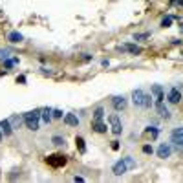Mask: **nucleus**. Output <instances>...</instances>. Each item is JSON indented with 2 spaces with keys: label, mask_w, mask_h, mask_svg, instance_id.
I'll return each mask as SVG.
<instances>
[{
  "label": "nucleus",
  "mask_w": 183,
  "mask_h": 183,
  "mask_svg": "<svg viewBox=\"0 0 183 183\" xmlns=\"http://www.w3.org/2000/svg\"><path fill=\"white\" fill-rule=\"evenodd\" d=\"M132 169H136V159H134L132 156H126V157H123L121 161H117L112 170H113L115 176H123L126 170H132Z\"/></svg>",
  "instance_id": "nucleus-1"
},
{
  "label": "nucleus",
  "mask_w": 183,
  "mask_h": 183,
  "mask_svg": "<svg viewBox=\"0 0 183 183\" xmlns=\"http://www.w3.org/2000/svg\"><path fill=\"white\" fill-rule=\"evenodd\" d=\"M132 101H134V105L139 106V108H150V106H152V97H150L148 93H145L141 88H137V90L132 92Z\"/></svg>",
  "instance_id": "nucleus-2"
},
{
  "label": "nucleus",
  "mask_w": 183,
  "mask_h": 183,
  "mask_svg": "<svg viewBox=\"0 0 183 183\" xmlns=\"http://www.w3.org/2000/svg\"><path fill=\"white\" fill-rule=\"evenodd\" d=\"M24 125H26L30 130L37 132V130H38V125H40V110H33V112L24 113Z\"/></svg>",
  "instance_id": "nucleus-3"
},
{
  "label": "nucleus",
  "mask_w": 183,
  "mask_h": 183,
  "mask_svg": "<svg viewBox=\"0 0 183 183\" xmlns=\"http://www.w3.org/2000/svg\"><path fill=\"white\" fill-rule=\"evenodd\" d=\"M66 156H62V154H53V156H48V159H46V163L50 165V167H53V169H61V167H64L66 165Z\"/></svg>",
  "instance_id": "nucleus-4"
},
{
  "label": "nucleus",
  "mask_w": 183,
  "mask_h": 183,
  "mask_svg": "<svg viewBox=\"0 0 183 183\" xmlns=\"http://www.w3.org/2000/svg\"><path fill=\"white\" fill-rule=\"evenodd\" d=\"M110 121V128H112V132L115 134V136H121V132H123V125H121V119H119V115L117 113H112L108 117Z\"/></svg>",
  "instance_id": "nucleus-5"
},
{
  "label": "nucleus",
  "mask_w": 183,
  "mask_h": 183,
  "mask_svg": "<svg viewBox=\"0 0 183 183\" xmlns=\"http://www.w3.org/2000/svg\"><path fill=\"white\" fill-rule=\"evenodd\" d=\"M170 143H174L178 148H183V126H178L170 132Z\"/></svg>",
  "instance_id": "nucleus-6"
},
{
  "label": "nucleus",
  "mask_w": 183,
  "mask_h": 183,
  "mask_svg": "<svg viewBox=\"0 0 183 183\" xmlns=\"http://www.w3.org/2000/svg\"><path fill=\"white\" fill-rule=\"evenodd\" d=\"M167 99H169L170 105H180V101H181V92H180V88H170Z\"/></svg>",
  "instance_id": "nucleus-7"
},
{
  "label": "nucleus",
  "mask_w": 183,
  "mask_h": 183,
  "mask_svg": "<svg viewBox=\"0 0 183 183\" xmlns=\"http://www.w3.org/2000/svg\"><path fill=\"white\" fill-rule=\"evenodd\" d=\"M170 154H172V146L169 145V143H161V145L157 146V157L165 159V157H170Z\"/></svg>",
  "instance_id": "nucleus-8"
},
{
  "label": "nucleus",
  "mask_w": 183,
  "mask_h": 183,
  "mask_svg": "<svg viewBox=\"0 0 183 183\" xmlns=\"http://www.w3.org/2000/svg\"><path fill=\"white\" fill-rule=\"evenodd\" d=\"M150 93L156 97L157 103H161V101L165 99V92H163V88H161L159 84H152V86H150Z\"/></svg>",
  "instance_id": "nucleus-9"
},
{
  "label": "nucleus",
  "mask_w": 183,
  "mask_h": 183,
  "mask_svg": "<svg viewBox=\"0 0 183 183\" xmlns=\"http://www.w3.org/2000/svg\"><path fill=\"white\" fill-rule=\"evenodd\" d=\"M112 105H113V108L119 112V110H125V108H126L128 101H126V99H125L123 95H115V97L112 99Z\"/></svg>",
  "instance_id": "nucleus-10"
},
{
  "label": "nucleus",
  "mask_w": 183,
  "mask_h": 183,
  "mask_svg": "<svg viewBox=\"0 0 183 183\" xmlns=\"http://www.w3.org/2000/svg\"><path fill=\"white\" fill-rule=\"evenodd\" d=\"M0 128L4 132V136H11L13 134V126H11V121L9 119H2L0 121Z\"/></svg>",
  "instance_id": "nucleus-11"
},
{
  "label": "nucleus",
  "mask_w": 183,
  "mask_h": 183,
  "mask_svg": "<svg viewBox=\"0 0 183 183\" xmlns=\"http://www.w3.org/2000/svg\"><path fill=\"white\" fill-rule=\"evenodd\" d=\"M92 126H93V132H97V134H105V132L108 130V126H106V123H103V119L93 121V123H92Z\"/></svg>",
  "instance_id": "nucleus-12"
},
{
  "label": "nucleus",
  "mask_w": 183,
  "mask_h": 183,
  "mask_svg": "<svg viewBox=\"0 0 183 183\" xmlns=\"http://www.w3.org/2000/svg\"><path fill=\"white\" fill-rule=\"evenodd\" d=\"M121 50H123V51H128V53H132V55H139V53H141V48H139V46H136V44H130V42H128V44H125Z\"/></svg>",
  "instance_id": "nucleus-13"
},
{
  "label": "nucleus",
  "mask_w": 183,
  "mask_h": 183,
  "mask_svg": "<svg viewBox=\"0 0 183 183\" xmlns=\"http://www.w3.org/2000/svg\"><path fill=\"white\" fill-rule=\"evenodd\" d=\"M156 108H157V113H159L163 119H170V112H169V108L163 105V101H161V103H157V105H156Z\"/></svg>",
  "instance_id": "nucleus-14"
},
{
  "label": "nucleus",
  "mask_w": 183,
  "mask_h": 183,
  "mask_svg": "<svg viewBox=\"0 0 183 183\" xmlns=\"http://www.w3.org/2000/svg\"><path fill=\"white\" fill-rule=\"evenodd\" d=\"M64 123H66L68 126H79V117H77L75 113H66V115H64Z\"/></svg>",
  "instance_id": "nucleus-15"
},
{
  "label": "nucleus",
  "mask_w": 183,
  "mask_h": 183,
  "mask_svg": "<svg viewBox=\"0 0 183 183\" xmlns=\"http://www.w3.org/2000/svg\"><path fill=\"white\" fill-rule=\"evenodd\" d=\"M51 112H53V108H44V110H40V117H42V121H44L46 125H50V123H51V119H53Z\"/></svg>",
  "instance_id": "nucleus-16"
},
{
  "label": "nucleus",
  "mask_w": 183,
  "mask_h": 183,
  "mask_svg": "<svg viewBox=\"0 0 183 183\" xmlns=\"http://www.w3.org/2000/svg\"><path fill=\"white\" fill-rule=\"evenodd\" d=\"M7 40H9V42H13V44H17V42H20V40H22V35H20L18 31H11V33L7 35Z\"/></svg>",
  "instance_id": "nucleus-17"
},
{
  "label": "nucleus",
  "mask_w": 183,
  "mask_h": 183,
  "mask_svg": "<svg viewBox=\"0 0 183 183\" xmlns=\"http://www.w3.org/2000/svg\"><path fill=\"white\" fill-rule=\"evenodd\" d=\"M75 143H77V148H79L81 154L86 152V145H84V139H82V137H75Z\"/></svg>",
  "instance_id": "nucleus-18"
},
{
  "label": "nucleus",
  "mask_w": 183,
  "mask_h": 183,
  "mask_svg": "<svg viewBox=\"0 0 183 183\" xmlns=\"http://www.w3.org/2000/svg\"><path fill=\"white\" fill-rule=\"evenodd\" d=\"M103 117H105V110L101 108V106L95 108V112H93V121H99V119H103Z\"/></svg>",
  "instance_id": "nucleus-19"
},
{
  "label": "nucleus",
  "mask_w": 183,
  "mask_h": 183,
  "mask_svg": "<svg viewBox=\"0 0 183 183\" xmlns=\"http://www.w3.org/2000/svg\"><path fill=\"white\" fill-rule=\"evenodd\" d=\"M146 134L152 136V137H157V136H159V130H157L156 126H146Z\"/></svg>",
  "instance_id": "nucleus-20"
},
{
  "label": "nucleus",
  "mask_w": 183,
  "mask_h": 183,
  "mask_svg": "<svg viewBox=\"0 0 183 183\" xmlns=\"http://www.w3.org/2000/svg\"><path fill=\"white\" fill-rule=\"evenodd\" d=\"M51 141H53V145H57V146L64 145V137H61V136H53V137H51Z\"/></svg>",
  "instance_id": "nucleus-21"
},
{
  "label": "nucleus",
  "mask_w": 183,
  "mask_h": 183,
  "mask_svg": "<svg viewBox=\"0 0 183 183\" xmlns=\"http://www.w3.org/2000/svg\"><path fill=\"white\" fill-rule=\"evenodd\" d=\"M170 24H172V17H165V18L161 20V26H163V28H169Z\"/></svg>",
  "instance_id": "nucleus-22"
},
{
  "label": "nucleus",
  "mask_w": 183,
  "mask_h": 183,
  "mask_svg": "<svg viewBox=\"0 0 183 183\" xmlns=\"http://www.w3.org/2000/svg\"><path fill=\"white\" fill-rule=\"evenodd\" d=\"M150 33H136L134 35V40H143V38H148Z\"/></svg>",
  "instance_id": "nucleus-23"
},
{
  "label": "nucleus",
  "mask_w": 183,
  "mask_h": 183,
  "mask_svg": "<svg viewBox=\"0 0 183 183\" xmlns=\"http://www.w3.org/2000/svg\"><path fill=\"white\" fill-rule=\"evenodd\" d=\"M51 115H53V119H61V117H62V110L55 108L53 112H51Z\"/></svg>",
  "instance_id": "nucleus-24"
},
{
  "label": "nucleus",
  "mask_w": 183,
  "mask_h": 183,
  "mask_svg": "<svg viewBox=\"0 0 183 183\" xmlns=\"http://www.w3.org/2000/svg\"><path fill=\"white\" fill-rule=\"evenodd\" d=\"M143 152H145V154H152V152H154L152 145H143Z\"/></svg>",
  "instance_id": "nucleus-25"
},
{
  "label": "nucleus",
  "mask_w": 183,
  "mask_h": 183,
  "mask_svg": "<svg viewBox=\"0 0 183 183\" xmlns=\"http://www.w3.org/2000/svg\"><path fill=\"white\" fill-rule=\"evenodd\" d=\"M15 62H18V59H13V61H6V68H11Z\"/></svg>",
  "instance_id": "nucleus-26"
},
{
  "label": "nucleus",
  "mask_w": 183,
  "mask_h": 183,
  "mask_svg": "<svg viewBox=\"0 0 183 183\" xmlns=\"http://www.w3.org/2000/svg\"><path fill=\"white\" fill-rule=\"evenodd\" d=\"M17 81H18V82H22V84H24V82H26V77H24V75H20V77H18V79H17Z\"/></svg>",
  "instance_id": "nucleus-27"
},
{
  "label": "nucleus",
  "mask_w": 183,
  "mask_h": 183,
  "mask_svg": "<svg viewBox=\"0 0 183 183\" xmlns=\"http://www.w3.org/2000/svg\"><path fill=\"white\" fill-rule=\"evenodd\" d=\"M73 181H79V183H81V181H84V178H81V176H75V178H73Z\"/></svg>",
  "instance_id": "nucleus-28"
},
{
  "label": "nucleus",
  "mask_w": 183,
  "mask_h": 183,
  "mask_svg": "<svg viewBox=\"0 0 183 183\" xmlns=\"http://www.w3.org/2000/svg\"><path fill=\"white\" fill-rule=\"evenodd\" d=\"M112 148H113V150H117V148H119V143H117V141H113V143H112Z\"/></svg>",
  "instance_id": "nucleus-29"
},
{
  "label": "nucleus",
  "mask_w": 183,
  "mask_h": 183,
  "mask_svg": "<svg viewBox=\"0 0 183 183\" xmlns=\"http://www.w3.org/2000/svg\"><path fill=\"white\" fill-rule=\"evenodd\" d=\"M2 139H4V132H2V128H0V143H2Z\"/></svg>",
  "instance_id": "nucleus-30"
},
{
  "label": "nucleus",
  "mask_w": 183,
  "mask_h": 183,
  "mask_svg": "<svg viewBox=\"0 0 183 183\" xmlns=\"http://www.w3.org/2000/svg\"><path fill=\"white\" fill-rule=\"evenodd\" d=\"M181 31H183V24H181Z\"/></svg>",
  "instance_id": "nucleus-31"
}]
</instances>
